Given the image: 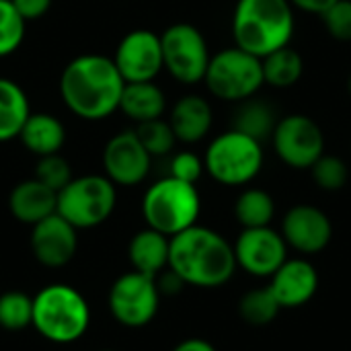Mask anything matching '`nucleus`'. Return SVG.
Segmentation results:
<instances>
[{
    "instance_id": "2",
    "label": "nucleus",
    "mask_w": 351,
    "mask_h": 351,
    "mask_svg": "<svg viewBox=\"0 0 351 351\" xmlns=\"http://www.w3.org/2000/svg\"><path fill=\"white\" fill-rule=\"evenodd\" d=\"M169 269H173L185 286L220 288L237 271L234 249L216 230L193 224L171 237Z\"/></svg>"
},
{
    "instance_id": "27",
    "label": "nucleus",
    "mask_w": 351,
    "mask_h": 351,
    "mask_svg": "<svg viewBox=\"0 0 351 351\" xmlns=\"http://www.w3.org/2000/svg\"><path fill=\"white\" fill-rule=\"evenodd\" d=\"M280 311H282V306L278 304V300H276L274 292L269 290V286L249 290L239 302V315L251 327H267V325H271L278 319Z\"/></svg>"
},
{
    "instance_id": "24",
    "label": "nucleus",
    "mask_w": 351,
    "mask_h": 351,
    "mask_svg": "<svg viewBox=\"0 0 351 351\" xmlns=\"http://www.w3.org/2000/svg\"><path fill=\"white\" fill-rule=\"evenodd\" d=\"M261 66H263V82L271 84L274 88H290L304 74V60L290 45L280 47L269 56L261 58Z\"/></svg>"
},
{
    "instance_id": "38",
    "label": "nucleus",
    "mask_w": 351,
    "mask_h": 351,
    "mask_svg": "<svg viewBox=\"0 0 351 351\" xmlns=\"http://www.w3.org/2000/svg\"><path fill=\"white\" fill-rule=\"evenodd\" d=\"M173 351H216V348L206 341V339H199V337H189L185 341H181L179 346H175Z\"/></svg>"
},
{
    "instance_id": "4",
    "label": "nucleus",
    "mask_w": 351,
    "mask_h": 351,
    "mask_svg": "<svg viewBox=\"0 0 351 351\" xmlns=\"http://www.w3.org/2000/svg\"><path fill=\"white\" fill-rule=\"evenodd\" d=\"M35 331L58 346L78 341L90 325L86 298L68 284H49L33 296Z\"/></svg>"
},
{
    "instance_id": "15",
    "label": "nucleus",
    "mask_w": 351,
    "mask_h": 351,
    "mask_svg": "<svg viewBox=\"0 0 351 351\" xmlns=\"http://www.w3.org/2000/svg\"><path fill=\"white\" fill-rule=\"evenodd\" d=\"M280 232L290 249L302 255H315L325 251L331 243L333 224L321 208L298 204L286 212Z\"/></svg>"
},
{
    "instance_id": "30",
    "label": "nucleus",
    "mask_w": 351,
    "mask_h": 351,
    "mask_svg": "<svg viewBox=\"0 0 351 351\" xmlns=\"http://www.w3.org/2000/svg\"><path fill=\"white\" fill-rule=\"evenodd\" d=\"M134 132H136L138 140L142 142V146L148 150L150 156L169 154L173 150L175 142H177L171 123L165 121L162 117L160 119H152V121L138 123V128Z\"/></svg>"
},
{
    "instance_id": "12",
    "label": "nucleus",
    "mask_w": 351,
    "mask_h": 351,
    "mask_svg": "<svg viewBox=\"0 0 351 351\" xmlns=\"http://www.w3.org/2000/svg\"><path fill=\"white\" fill-rule=\"evenodd\" d=\"M232 249L237 267L255 278H271L288 259V245L271 226L243 228Z\"/></svg>"
},
{
    "instance_id": "19",
    "label": "nucleus",
    "mask_w": 351,
    "mask_h": 351,
    "mask_svg": "<svg viewBox=\"0 0 351 351\" xmlns=\"http://www.w3.org/2000/svg\"><path fill=\"white\" fill-rule=\"evenodd\" d=\"M214 115L210 103L199 95H185L181 97L169 117L173 134L183 144H195L204 140L212 128Z\"/></svg>"
},
{
    "instance_id": "31",
    "label": "nucleus",
    "mask_w": 351,
    "mask_h": 351,
    "mask_svg": "<svg viewBox=\"0 0 351 351\" xmlns=\"http://www.w3.org/2000/svg\"><path fill=\"white\" fill-rule=\"evenodd\" d=\"M313 181L317 183V187L325 189V191H339L346 187L348 179H350V169L348 165L337 158V156H329L323 154L313 167Z\"/></svg>"
},
{
    "instance_id": "25",
    "label": "nucleus",
    "mask_w": 351,
    "mask_h": 351,
    "mask_svg": "<svg viewBox=\"0 0 351 351\" xmlns=\"http://www.w3.org/2000/svg\"><path fill=\"white\" fill-rule=\"evenodd\" d=\"M276 123H278L276 111L265 101H257L253 97L241 101V105L232 117V130H237L245 136H251L259 142L271 138Z\"/></svg>"
},
{
    "instance_id": "6",
    "label": "nucleus",
    "mask_w": 351,
    "mask_h": 351,
    "mask_svg": "<svg viewBox=\"0 0 351 351\" xmlns=\"http://www.w3.org/2000/svg\"><path fill=\"white\" fill-rule=\"evenodd\" d=\"M204 167L208 175L226 187H241L251 183L263 167L261 142L237 130L214 138L206 150Z\"/></svg>"
},
{
    "instance_id": "34",
    "label": "nucleus",
    "mask_w": 351,
    "mask_h": 351,
    "mask_svg": "<svg viewBox=\"0 0 351 351\" xmlns=\"http://www.w3.org/2000/svg\"><path fill=\"white\" fill-rule=\"evenodd\" d=\"M204 171H206L204 160L193 152H179L171 160V177L185 181V183L195 185L199 181V177L204 175Z\"/></svg>"
},
{
    "instance_id": "23",
    "label": "nucleus",
    "mask_w": 351,
    "mask_h": 351,
    "mask_svg": "<svg viewBox=\"0 0 351 351\" xmlns=\"http://www.w3.org/2000/svg\"><path fill=\"white\" fill-rule=\"evenodd\" d=\"M29 113L31 107L25 90L14 80L0 76V142L19 138Z\"/></svg>"
},
{
    "instance_id": "40",
    "label": "nucleus",
    "mask_w": 351,
    "mask_h": 351,
    "mask_svg": "<svg viewBox=\"0 0 351 351\" xmlns=\"http://www.w3.org/2000/svg\"><path fill=\"white\" fill-rule=\"evenodd\" d=\"M101 351H115V350H101Z\"/></svg>"
},
{
    "instance_id": "18",
    "label": "nucleus",
    "mask_w": 351,
    "mask_h": 351,
    "mask_svg": "<svg viewBox=\"0 0 351 351\" xmlns=\"http://www.w3.org/2000/svg\"><path fill=\"white\" fill-rule=\"evenodd\" d=\"M56 208H58V193L45 187L35 177L14 185L8 195V210L12 218L29 226L56 214Z\"/></svg>"
},
{
    "instance_id": "26",
    "label": "nucleus",
    "mask_w": 351,
    "mask_h": 351,
    "mask_svg": "<svg viewBox=\"0 0 351 351\" xmlns=\"http://www.w3.org/2000/svg\"><path fill=\"white\" fill-rule=\"evenodd\" d=\"M276 216L274 197L259 187L245 189L234 202V218L243 228L269 226Z\"/></svg>"
},
{
    "instance_id": "7",
    "label": "nucleus",
    "mask_w": 351,
    "mask_h": 351,
    "mask_svg": "<svg viewBox=\"0 0 351 351\" xmlns=\"http://www.w3.org/2000/svg\"><path fill=\"white\" fill-rule=\"evenodd\" d=\"M117 191L105 175H82L58 191L56 212L76 230H88L103 224L115 210Z\"/></svg>"
},
{
    "instance_id": "5",
    "label": "nucleus",
    "mask_w": 351,
    "mask_h": 351,
    "mask_svg": "<svg viewBox=\"0 0 351 351\" xmlns=\"http://www.w3.org/2000/svg\"><path fill=\"white\" fill-rule=\"evenodd\" d=\"M199 212L202 199L197 187L171 175L152 183L142 197V216L148 228L169 239L197 224Z\"/></svg>"
},
{
    "instance_id": "17",
    "label": "nucleus",
    "mask_w": 351,
    "mask_h": 351,
    "mask_svg": "<svg viewBox=\"0 0 351 351\" xmlns=\"http://www.w3.org/2000/svg\"><path fill=\"white\" fill-rule=\"evenodd\" d=\"M269 290L274 292L282 311L300 308L315 298L319 290V271L311 261L302 257L286 259L271 276Z\"/></svg>"
},
{
    "instance_id": "9",
    "label": "nucleus",
    "mask_w": 351,
    "mask_h": 351,
    "mask_svg": "<svg viewBox=\"0 0 351 351\" xmlns=\"http://www.w3.org/2000/svg\"><path fill=\"white\" fill-rule=\"evenodd\" d=\"M162 66L181 84H197L204 80L210 49L204 33L189 23H175L160 35Z\"/></svg>"
},
{
    "instance_id": "21",
    "label": "nucleus",
    "mask_w": 351,
    "mask_h": 351,
    "mask_svg": "<svg viewBox=\"0 0 351 351\" xmlns=\"http://www.w3.org/2000/svg\"><path fill=\"white\" fill-rule=\"evenodd\" d=\"M169 245L171 239L154 228H144L134 234L128 247V257L134 271L156 278L169 267Z\"/></svg>"
},
{
    "instance_id": "29",
    "label": "nucleus",
    "mask_w": 351,
    "mask_h": 351,
    "mask_svg": "<svg viewBox=\"0 0 351 351\" xmlns=\"http://www.w3.org/2000/svg\"><path fill=\"white\" fill-rule=\"evenodd\" d=\"M25 19L10 0H0V58L14 53L25 39Z\"/></svg>"
},
{
    "instance_id": "10",
    "label": "nucleus",
    "mask_w": 351,
    "mask_h": 351,
    "mask_svg": "<svg viewBox=\"0 0 351 351\" xmlns=\"http://www.w3.org/2000/svg\"><path fill=\"white\" fill-rule=\"evenodd\" d=\"M107 304L119 325L130 329L146 327L154 321L160 304L156 280L138 271L123 274L113 282Z\"/></svg>"
},
{
    "instance_id": "8",
    "label": "nucleus",
    "mask_w": 351,
    "mask_h": 351,
    "mask_svg": "<svg viewBox=\"0 0 351 351\" xmlns=\"http://www.w3.org/2000/svg\"><path fill=\"white\" fill-rule=\"evenodd\" d=\"M204 80L216 99L241 103L251 99L265 84L261 58L237 45L222 49L210 58Z\"/></svg>"
},
{
    "instance_id": "32",
    "label": "nucleus",
    "mask_w": 351,
    "mask_h": 351,
    "mask_svg": "<svg viewBox=\"0 0 351 351\" xmlns=\"http://www.w3.org/2000/svg\"><path fill=\"white\" fill-rule=\"evenodd\" d=\"M35 179L41 181L45 187L53 189L56 193L64 189L72 181V169L70 162L58 152V154H47L39 156L37 167H35Z\"/></svg>"
},
{
    "instance_id": "1",
    "label": "nucleus",
    "mask_w": 351,
    "mask_h": 351,
    "mask_svg": "<svg viewBox=\"0 0 351 351\" xmlns=\"http://www.w3.org/2000/svg\"><path fill=\"white\" fill-rule=\"evenodd\" d=\"M121 78L113 58L82 53L66 64L60 76V97L64 105L80 119L101 121L119 109Z\"/></svg>"
},
{
    "instance_id": "33",
    "label": "nucleus",
    "mask_w": 351,
    "mask_h": 351,
    "mask_svg": "<svg viewBox=\"0 0 351 351\" xmlns=\"http://www.w3.org/2000/svg\"><path fill=\"white\" fill-rule=\"evenodd\" d=\"M327 33L337 41H351V0H337L321 14Z\"/></svg>"
},
{
    "instance_id": "28",
    "label": "nucleus",
    "mask_w": 351,
    "mask_h": 351,
    "mask_svg": "<svg viewBox=\"0 0 351 351\" xmlns=\"http://www.w3.org/2000/svg\"><path fill=\"white\" fill-rule=\"evenodd\" d=\"M33 323V298L25 292L10 290L0 294V327L21 331Z\"/></svg>"
},
{
    "instance_id": "20",
    "label": "nucleus",
    "mask_w": 351,
    "mask_h": 351,
    "mask_svg": "<svg viewBox=\"0 0 351 351\" xmlns=\"http://www.w3.org/2000/svg\"><path fill=\"white\" fill-rule=\"evenodd\" d=\"M21 144L35 156L58 154L66 142L64 123L51 113H29L19 134Z\"/></svg>"
},
{
    "instance_id": "22",
    "label": "nucleus",
    "mask_w": 351,
    "mask_h": 351,
    "mask_svg": "<svg viewBox=\"0 0 351 351\" xmlns=\"http://www.w3.org/2000/svg\"><path fill=\"white\" fill-rule=\"evenodd\" d=\"M167 109V97L158 84L125 82L119 99V111L136 123L160 119Z\"/></svg>"
},
{
    "instance_id": "35",
    "label": "nucleus",
    "mask_w": 351,
    "mask_h": 351,
    "mask_svg": "<svg viewBox=\"0 0 351 351\" xmlns=\"http://www.w3.org/2000/svg\"><path fill=\"white\" fill-rule=\"evenodd\" d=\"M10 2L14 4L19 14L25 19V23L41 19L51 8V0H10Z\"/></svg>"
},
{
    "instance_id": "16",
    "label": "nucleus",
    "mask_w": 351,
    "mask_h": 351,
    "mask_svg": "<svg viewBox=\"0 0 351 351\" xmlns=\"http://www.w3.org/2000/svg\"><path fill=\"white\" fill-rule=\"evenodd\" d=\"M33 257L45 267L68 265L78 249V230L58 212L31 226Z\"/></svg>"
},
{
    "instance_id": "36",
    "label": "nucleus",
    "mask_w": 351,
    "mask_h": 351,
    "mask_svg": "<svg viewBox=\"0 0 351 351\" xmlns=\"http://www.w3.org/2000/svg\"><path fill=\"white\" fill-rule=\"evenodd\" d=\"M156 288H158V292H160V296L165 294V296H175V294H179L181 290H183V286H185V282L173 271V269H165V271H160L156 278Z\"/></svg>"
},
{
    "instance_id": "37",
    "label": "nucleus",
    "mask_w": 351,
    "mask_h": 351,
    "mask_svg": "<svg viewBox=\"0 0 351 351\" xmlns=\"http://www.w3.org/2000/svg\"><path fill=\"white\" fill-rule=\"evenodd\" d=\"M337 0H290V4H294L296 8L311 12V14H323L329 6H333Z\"/></svg>"
},
{
    "instance_id": "11",
    "label": "nucleus",
    "mask_w": 351,
    "mask_h": 351,
    "mask_svg": "<svg viewBox=\"0 0 351 351\" xmlns=\"http://www.w3.org/2000/svg\"><path fill=\"white\" fill-rule=\"evenodd\" d=\"M271 140L278 158L298 171L311 169L325 154V134L321 125L302 113H292L280 119Z\"/></svg>"
},
{
    "instance_id": "13",
    "label": "nucleus",
    "mask_w": 351,
    "mask_h": 351,
    "mask_svg": "<svg viewBox=\"0 0 351 351\" xmlns=\"http://www.w3.org/2000/svg\"><path fill=\"white\" fill-rule=\"evenodd\" d=\"M113 62L125 82H150L162 66L160 35L150 29H134L117 43Z\"/></svg>"
},
{
    "instance_id": "3",
    "label": "nucleus",
    "mask_w": 351,
    "mask_h": 351,
    "mask_svg": "<svg viewBox=\"0 0 351 351\" xmlns=\"http://www.w3.org/2000/svg\"><path fill=\"white\" fill-rule=\"evenodd\" d=\"M294 35V12L290 0H239L232 14V37L237 47L265 58L290 45Z\"/></svg>"
},
{
    "instance_id": "39",
    "label": "nucleus",
    "mask_w": 351,
    "mask_h": 351,
    "mask_svg": "<svg viewBox=\"0 0 351 351\" xmlns=\"http://www.w3.org/2000/svg\"><path fill=\"white\" fill-rule=\"evenodd\" d=\"M348 90H350V95H351V74H350V80H348Z\"/></svg>"
},
{
    "instance_id": "14",
    "label": "nucleus",
    "mask_w": 351,
    "mask_h": 351,
    "mask_svg": "<svg viewBox=\"0 0 351 351\" xmlns=\"http://www.w3.org/2000/svg\"><path fill=\"white\" fill-rule=\"evenodd\" d=\"M152 156L138 140L136 132L123 130L115 134L103 150L105 177L117 187L140 185L150 173Z\"/></svg>"
}]
</instances>
